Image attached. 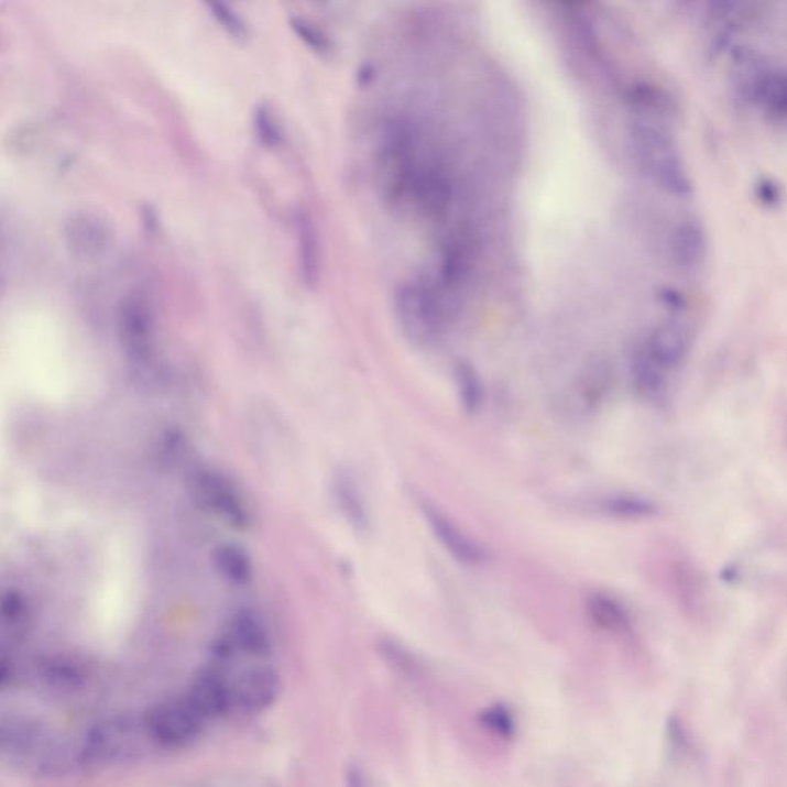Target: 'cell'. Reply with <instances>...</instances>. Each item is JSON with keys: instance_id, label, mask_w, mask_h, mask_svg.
<instances>
[{"instance_id": "10", "label": "cell", "mask_w": 787, "mask_h": 787, "mask_svg": "<svg viewBox=\"0 0 787 787\" xmlns=\"http://www.w3.org/2000/svg\"><path fill=\"white\" fill-rule=\"evenodd\" d=\"M185 697L207 721L222 719L236 711L230 668L216 662L208 663L193 678Z\"/></svg>"}, {"instance_id": "21", "label": "cell", "mask_w": 787, "mask_h": 787, "mask_svg": "<svg viewBox=\"0 0 787 787\" xmlns=\"http://www.w3.org/2000/svg\"><path fill=\"white\" fill-rule=\"evenodd\" d=\"M594 510L608 517L623 518V521H643L658 513L657 505L649 499L626 494V492L602 495L595 500Z\"/></svg>"}, {"instance_id": "28", "label": "cell", "mask_w": 787, "mask_h": 787, "mask_svg": "<svg viewBox=\"0 0 787 787\" xmlns=\"http://www.w3.org/2000/svg\"><path fill=\"white\" fill-rule=\"evenodd\" d=\"M207 6L211 14L215 15L216 21L228 34H231L234 39L248 37V34H250L248 23L234 8L225 2H209Z\"/></svg>"}, {"instance_id": "7", "label": "cell", "mask_w": 787, "mask_h": 787, "mask_svg": "<svg viewBox=\"0 0 787 787\" xmlns=\"http://www.w3.org/2000/svg\"><path fill=\"white\" fill-rule=\"evenodd\" d=\"M273 651V635L261 614L239 610L232 614L227 631L212 645V660L230 668L239 657L265 658Z\"/></svg>"}, {"instance_id": "6", "label": "cell", "mask_w": 787, "mask_h": 787, "mask_svg": "<svg viewBox=\"0 0 787 787\" xmlns=\"http://www.w3.org/2000/svg\"><path fill=\"white\" fill-rule=\"evenodd\" d=\"M143 717L157 750L193 746L204 735L208 723L186 697L154 704Z\"/></svg>"}, {"instance_id": "26", "label": "cell", "mask_w": 787, "mask_h": 787, "mask_svg": "<svg viewBox=\"0 0 787 787\" xmlns=\"http://www.w3.org/2000/svg\"><path fill=\"white\" fill-rule=\"evenodd\" d=\"M457 386H459L460 401L463 403V408L469 414L476 413L482 403V382L474 368L467 362H460L456 368Z\"/></svg>"}, {"instance_id": "34", "label": "cell", "mask_w": 787, "mask_h": 787, "mask_svg": "<svg viewBox=\"0 0 787 787\" xmlns=\"http://www.w3.org/2000/svg\"><path fill=\"white\" fill-rule=\"evenodd\" d=\"M662 298L666 305L670 306V308H674V309H684L685 308V298L681 297L680 294L677 293V291L663 289Z\"/></svg>"}, {"instance_id": "14", "label": "cell", "mask_w": 787, "mask_h": 787, "mask_svg": "<svg viewBox=\"0 0 787 787\" xmlns=\"http://www.w3.org/2000/svg\"><path fill=\"white\" fill-rule=\"evenodd\" d=\"M411 193L416 197L420 208L425 209V212L440 216L451 204L452 186L444 170L428 166V168L417 170Z\"/></svg>"}, {"instance_id": "31", "label": "cell", "mask_w": 787, "mask_h": 787, "mask_svg": "<svg viewBox=\"0 0 787 787\" xmlns=\"http://www.w3.org/2000/svg\"><path fill=\"white\" fill-rule=\"evenodd\" d=\"M666 735H668L669 752L670 755H674V758L680 759L691 754V736L688 735L685 724L681 723L678 717H670L668 720Z\"/></svg>"}, {"instance_id": "24", "label": "cell", "mask_w": 787, "mask_h": 787, "mask_svg": "<svg viewBox=\"0 0 787 787\" xmlns=\"http://www.w3.org/2000/svg\"><path fill=\"white\" fill-rule=\"evenodd\" d=\"M755 102L763 105L774 118L787 119V68H770L767 72Z\"/></svg>"}, {"instance_id": "12", "label": "cell", "mask_w": 787, "mask_h": 787, "mask_svg": "<svg viewBox=\"0 0 787 787\" xmlns=\"http://www.w3.org/2000/svg\"><path fill=\"white\" fill-rule=\"evenodd\" d=\"M64 240L69 253L83 261L102 258L112 243V228L92 211H76L65 220Z\"/></svg>"}, {"instance_id": "2", "label": "cell", "mask_w": 787, "mask_h": 787, "mask_svg": "<svg viewBox=\"0 0 787 787\" xmlns=\"http://www.w3.org/2000/svg\"><path fill=\"white\" fill-rule=\"evenodd\" d=\"M691 350V332L680 321H666L640 345L631 360L632 383L647 398L658 401L668 390L669 378L684 364Z\"/></svg>"}, {"instance_id": "22", "label": "cell", "mask_w": 787, "mask_h": 787, "mask_svg": "<svg viewBox=\"0 0 787 787\" xmlns=\"http://www.w3.org/2000/svg\"><path fill=\"white\" fill-rule=\"evenodd\" d=\"M298 254H300V270L306 285L314 286L319 282L320 275V245L316 227L306 215L297 216Z\"/></svg>"}, {"instance_id": "3", "label": "cell", "mask_w": 787, "mask_h": 787, "mask_svg": "<svg viewBox=\"0 0 787 787\" xmlns=\"http://www.w3.org/2000/svg\"><path fill=\"white\" fill-rule=\"evenodd\" d=\"M85 766H114L139 762L157 750L143 715H114L95 724L83 742Z\"/></svg>"}, {"instance_id": "18", "label": "cell", "mask_w": 787, "mask_h": 787, "mask_svg": "<svg viewBox=\"0 0 787 787\" xmlns=\"http://www.w3.org/2000/svg\"><path fill=\"white\" fill-rule=\"evenodd\" d=\"M610 368L595 362L584 368L573 382L572 401L580 411H594L606 398L612 385Z\"/></svg>"}, {"instance_id": "5", "label": "cell", "mask_w": 787, "mask_h": 787, "mask_svg": "<svg viewBox=\"0 0 787 787\" xmlns=\"http://www.w3.org/2000/svg\"><path fill=\"white\" fill-rule=\"evenodd\" d=\"M456 311V300L444 289H436L428 283H409L395 294L398 324L408 339L416 343L436 340Z\"/></svg>"}, {"instance_id": "13", "label": "cell", "mask_w": 787, "mask_h": 787, "mask_svg": "<svg viewBox=\"0 0 787 787\" xmlns=\"http://www.w3.org/2000/svg\"><path fill=\"white\" fill-rule=\"evenodd\" d=\"M420 510L434 537L440 542L453 560L464 566H480L487 561L488 554L483 546L472 540L463 529L452 522L451 517L441 513L437 506L429 502H422Z\"/></svg>"}, {"instance_id": "33", "label": "cell", "mask_w": 787, "mask_h": 787, "mask_svg": "<svg viewBox=\"0 0 787 787\" xmlns=\"http://www.w3.org/2000/svg\"><path fill=\"white\" fill-rule=\"evenodd\" d=\"M345 787H378V785L362 765L352 762L345 769Z\"/></svg>"}, {"instance_id": "29", "label": "cell", "mask_w": 787, "mask_h": 787, "mask_svg": "<svg viewBox=\"0 0 787 787\" xmlns=\"http://www.w3.org/2000/svg\"><path fill=\"white\" fill-rule=\"evenodd\" d=\"M289 25L294 33H296L309 48H313L314 52L321 54L331 52V41H329V37L324 31L317 29L311 22L305 21V19L298 18V15H293V18L289 19Z\"/></svg>"}, {"instance_id": "15", "label": "cell", "mask_w": 787, "mask_h": 787, "mask_svg": "<svg viewBox=\"0 0 787 787\" xmlns=\"http://www.w3.org/2000/svg\"><path fill=\"white\" fill-rule=\"evenodd\" d=\"M39 685L56 692H75L87 685L88 674L80 663L67 657L42 658L36 665Z\"/></svg>"}, {"instance_id": "27", "label": "cell", "mask_w": 787, "mask_h": 787, "mask_svg": "<svg viewBox=\"0 0 787 787\" xmlns=\"http://www.w3.org/2000/svg\"><path fill=\"white\" fill-rule=\"evenodd\" d=\"M255 135L266 149H277L282 145L283 133L281 123L275 118L270 105L259 103L253 114Z\"/></svg>"}, {"instance_id": "19", "label": "cell", "mask_w": 787, "mask_h": 787, "mask_svg": "<svg viewBox=\"0 0 787 787\" xmlns=\"http://www.w3.org/2000/svg\"><path fill=\"white\" fill-rule=\"evenodd\" d=\"M706 234L697 220L686 219L678 225L673 236L674 258L685 270L700 265L706 255Z\"/></svg>"}, {"instance_id": "4", "label": "cell", "mask_w": 787, "mask_h": 787, "mask_svg": "<svg viewBox=\"0 0 787 787\" xmlns=\"http://www.w3.org/2000/svg\"><path fill=\"white\" fill-rule=\"evenodd\" d=\"M632 145L647 176L670 196L688 197L692 181L673 135L651 120H637L632 125Z\"/></svg>"}, {"instance_id": "23", "label": "cell", "mask_w": 787, "mask_h": 787, "mask_svg": "<svg viewBox=\"0 0 787 787\" xmlns=\"http://www.w3.org/2000/svg\"><path fill=\"white\" fill-rule=\"evenodd\" d=\"M378 651L383 663L397 676L408 680H420L425 676L424 662L413 651L395 640L385 638L379 642Z\"/></svg>"}, {"instance_id": "9", "label": "cell", "mask_w": 787, "mask_h": 787, "mask_svg": "<svg viewBox=\"0 0 787 787\" xmlns=\"http://www.w3.org/2000/svg\"><path fill=\"white\" fill-rule=\"evenodd\" d=\"M120 343L138 364H149L154 356V314L141 294L122 298L118 309Z\"/></svg>"}, {"instance_id": "35", "label": "cell", "mask_w": 787, "mask_h": 787, "mask_svg": "<svg viewBox=\"0 0 787 787\" xmlns=\"http://www.w3.org/2000/svg\"><path fill=\"white\" fill-rule=\"evenodd\" d=\"M786 437H787V414H786Z\"/></svg>"}, {"instance_id": "1", "label": "cell", "mask_w": 787, "mask_h": 787, "mask_svg": "<svg viewBox=\"0 0 787 787\" xmlns=\"http://www.w3.org/2000/svg\"><path fill=\"white\" fill-rule=\"evenodd\" d=\"M0 746L8 758L42 775L69 774L85 766L80 743L68 742L30 717H6Z\"/></svg>"}, {"instance_id": "11", "label": "cell", "mask_w": 787, "mask_h": 787, "mask_svg": "<svg viewBox=\"0 0 787 787\" xmlns=\"http://www.w3.org/2000/svg\"><path fill=\"white\" fill-rule=\"evenodd\" d=\"M282 693L281 674L266 665H254L232 674V697L236 711H267Z\"/></svg>"}, {"instance_id": "17", "label": "cell", "mask_w": 787, "mask_h": 787, "mask_svg": "<svg viewBox=\"0 0 787 787\" xmlns=\"http://www.w3.org/2000/svg\"><path fill=\"white\" fill-rule=\"evenodd\" d=\"M332 494L337 507L342 513L348 525L354 527L356 531L364 533L370 526V514H368L367 503L357 484L354 477L350 472H339L332 482Z\"/></svg>"}, {"instance_id": "20", "label": "cell", "mask_w": 787, "mask_h": 787, "mask_svg": "<svg viewBox=\"0 0 787 787\" xmlns=\"http://www.w3.org/2000/svg\"><path fill=\"white\" fill-rule=\"evenodd\" d=\"M217 572L236 587H247L254 577L253 558L247 549L236 543H223L215 550Z\"/></svg>"}, {"instance_id": "30", "label": "cell", "mask_w": 787, "mask_h": 787, "mask_svg": "<svg viewBox=\"0 0 787 787\" xmlns=\"http://www.w3.org/2000/svg\"><path fill=\"white\" fill-rule=\"evenodd\" d=\"M2 620L11 630H19L29 620V606L22 594L8 591L2 599Z\"/></svg>"}, {"instance_id": "16", "label": "cell", "mask_w": 787, "mask_h": 787, "mask_svg": "<svg viewBox=\"0 0 787 787\" xmlns=\"http://www.w3.org/2000/svg\"><path fill=\"white\" fill-rule=\"evenodd\" d=\"M589 620L597 630L608 634L624 635L632 631L630 611L615 597L606 592H592L587 600Z\"/></svg>"}, {"instance_id": "32", "label": "cell", "mask_w": 787, "mask_h": 787, "mask_svg": "<svg viewBox=\"0 0 787 787\" xmlns=\"http://www.w3.org/2000/svg\"><path fill=\"white\" fill-rule=\"evenodd\" d=\"M755 196H757V199L762 201L763 205H766V207H778L783 200L781 186L773 181V178H762L757 186H755Z\"/></svg>"}, {"instance_id": "25", "label": "cell", "mask_w": 787, "mask_h": 787, "mask_svg": "<svg viewBox=\"0 0 787 787\" xmlns=\"http://www.w3.org/2000/svg\"><path fill=\"white\" fill-rule=\"evenodd\" d=\"M477 723L488 734L500 740H513L517 734V719L513 709L505 703H494L482 709L477 715Z\"/></svg>"}, {"instance_id": "8", "label": "cell", "mask_w": 787, "mask_h": 787, "mask_svg": "<svg viewBox=\"0 0 787 787\" xmlns=\"http://www.w3.org/2000/svg\"><path fill=\"white\" fill-rule=\"evenodd\" d=\"M194 498L209 513L222 518L228 525L243 529L251 523L250 507L230 477L215 468H199L193 472Z\"/></svg>"}]
</instances>
